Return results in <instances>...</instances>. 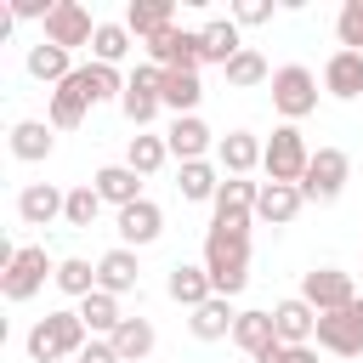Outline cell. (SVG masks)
Wrapping results in <instances>:
<instances>
[{
    "label": "cell",
    "mask_w": 363,
    "mask_h": 363,
    "mask_svg": "<svg viewBox=\"0 0 363 363\" xmlns=\"http://www.w3.org/2000/svg\"><path fill=\"white\" fill-rule=\"evenodd\" d=\"M335 34H340V51H363V0H346L340 6Z\"/></svg>",
    "instance_id": "obj_40"
},
{
    "label": "cell",
    "mask_w": 363,
    "mask_h": 363,
    "mask_svg": "<svg viewBox=\"0 0 363 363\" xmlns=\"http://www.w3.org/2000/svg\"><path fill=\"white\" fill-rule=\"evenodd\" d=\"M272 323H278V340H284V346H312V335H318V306H306L301 295H289V301L272 306Z\"/></svg>",
    "instance_id": "obj_15"
},
{
    "label": "cell",
    "mask_w": 363,
    "mask_h": 363,
    "mask_svg": "<svg viewBox=\"0 0 363 363\" xmlns=\"http://www.w3.org/2000/svg\"><path fill=\"white\" fill-rule=\"evenodd\" d=\"M62 295H74V301H85L91 289H96V267L85 261V255H68V261H57V278H51Z\"/></svg>",
    "instance_id": "obj_36"
},
{
    "label": "cell",
    "mask_w": 363,
    "mask_h": 363,
    "mask_svg": "<svg viewBox=\"0 0 363 363\" xmlns=\"http://www.w3.org/2000/svg\"><path fill=\"white\" fill-rule=\"evenodd\" d=\"M62 204H68V193H57L51 182H28V187L17 193V216H23L28 227H51V221L62 216Z\"/></svg>",
    "instance_id": "obj_19"
},
{
    "label": "cell",
    "mask_w": 363,
    "mask_h": 363,
    "mask_svg": "<svg viewBox=\"0 0 363 363\" xmlns=\"http://www.w3.org/2000/svg\"><path fill=\"white\" fill-rule=\"evenodd\" d=\"M40 28H45L40 40L62 45V51H74V45H91V40H96V23H91V11H85L79 0H57V6L45 11V23H40Z\"/></svg>",
    "instance_id": "obj_9"
},
{
    "label": "cell",
    "mask_w": 363,
    "mask_h": 363,
    "mask_svg": "<svg viewBox=\"0 0 363 363\" xmlns=\"http://www.w3.org/2000/svg\"><path fill=\"white\" fill-rule=\"evenodd\" d=\"M79 363H119V352H113V340H102V335H91V346L79 352Z\"/></svg>",
    "instance_id": "obj_42"
},
{
    "label": "cell",
    "mask_w": 363,
    "mask_h": 363,
    "mask_svg": "<svg viewBox=\"0 0 363 363\" xmlns=\"http://www.w3.org/2000/svg\"><path fill=\"white\" fill-rule=\"evenodd\" d=\"M301 301L318 306V312H340V306H352V301H357L352 272H340V267H312V272L301 278Z\"/></svg>",
    "instance_id": "obj_10"
},
{
    "label": "cell",
    "mask_w": 363,
    "mask_h": 363,
    "mask_svg": "<svg viewBox=\"0 0 363 363\" xmlns=\"http://www.w3.org/2000/svg\"><path fill=\"white\" fill-rule=\"evenodd\" d=\"M164 159H170L164 136H147V130H136V136H130V147H125V164H130L136 176H153V170H164Z\"/></svg>",
    "instance_id": "obj_35"
},
{
    "label": "cell",
    "mask_w": 363,
    "mask_h": 363,
    "mask_svg": "<svg viewBox=\"0 0 363 363\" xmlns=\"http://www.w3.org/2000/svg\"><path fill=\"white\" fill-rule=\"evenodd\" d=\"M204 272L216 284V295H238L250 284V227H216L204 233Z\"/></svg>",
    "instance_id": "obj_1"
},
{
    "label": "cell",
    "mask_w": 363,
    "mask_h": 363,
    "mask_svg": "<svg viewBox=\"0 0 363 363\" xmlns=\"http://www.w3.org/2000/svg\"><path fill=\"white\" fill-rule=\"evenodd\" d=\"M96 216H102V193H96L91 182H79V187H68V204H62V221L85 233V227H91Z\"/></svg>",
    "instance_id": "obj_38"
},
{
    "label": "cell",
    "mask_w": 363,
    "mask_h": 363,
    "mask_svg": "<svg viewBox=\"0 0 363 363\" xmlns=\"http://www.w3.org/2000/svg\"><path fill=\"white\" fill-rule=\"evenodd\" d=\"M91 187H96L102 204H113V210H125V204L142 199V176H136L130 164H102V170L91 176Z\"/></svg>",
    "instance_id": "obj_22"
},
{
    "label": "cell",
    "mask_w": 363,
    "mask_h": 363,
    "mask_svg": "<svg viewBox=\"0 0 363 363\" xmlns=\"http://www.w3.org/2000/svg\"><path fill=\"white\" fill-rule=\"evenodd\" d=\"M346 176H352V159H346L340 147H318L312 164H306V176H301L306 204H335V199L346 193Z\"/></svg>",
    "instance_id": "obj_6"
},
{
    "label": "cell",
    "mask_w": 363,
    "mask_h": 363,
    "mask_svg": "<svg viewBox=\"0 0 363 363\" xmlns=\"http://www.w3.org/2000/svg\"><path fill=\"white\" fill-rule=\"evenodd\" d=\"M159 233H164V210H159L153 199H136V204L119 210V238H125V250H142V244H153Z\"/></svg>",
    "instance_id": "obj_14"
},
{
    "label": "cell",
    "mask_w": 363,
    "mask_h": 363,
    "mask_svg": "<svg viewBox=\"0 0 363 363\" xmlns=\"http://www.w3.org/2000/svg\"><path fill=\"white\" fill-rule=\"evenodd\" d=\"M68 91H79V96L96 108V102L125 96V79H119V68H108V62H79V68L68 74Z\"/></svg>",
    "instance_id": "obj_12"
},
{
    "label": "cell",
    "mask_w": 363,
    "mask_h": 363,
    "mask_svg": "<svg viewBox=\"0 0 363 363\" xmlns=\"http://www.w3.org/2000/svg\"><path fill=\"white\" fill-rule=\"evenodd\" d=\"M221 74H227V85H261V79H272V74H267V57H261L255 45H244Z\"/></svg>",
    "instance_id": "obj_39"
},
{
    "label": "cell",
    "mask_w": 363,
    "mask_h": 363,
    "mask_svg": "<svg viewBox=\"0 0 363 363\" xmlns=\"http://www.w3.org/2000/svg\"><path fill=\"white\" fill-rule=\"evenodd\" d=\"M255 199H261V182L227 176L221 193H216V221H250V216H255Z\"/></svg>",
    "instance_id": "obj_24"
},
{
    "label": "cell",
    "mask_w": 363,
    "mask_h": 363,
    "mask_svg": "<svg viewBox=\"0 0 363 363\" xmlns=\"http://www.w3.org/2000/svg\"><path fill=\"white\" fill-rule=\"evenodd\" d=\"M159 96H164V108L182 119V113H193V108H199L204 79H199V74H187V68H159Z\"/></svg>",
    "instance_id": "obj_21"
},
{
    "label": "cell",
    "mask_w": 363,
    "mask_h": 363,
    "mask_svg": "<svg viewBox=\"0 0 363 363\" xmlns=\"http://www.w3.org/2000/svg\"><path fill=\"white\" fill-rule=\"evenodd\" d=\"M45 278H57V261H51L40 244H23L17 261L0 272V295H6V301H34V295L45 289Z\"/></svg>",
    "instance_id": "obj_5"
},
{
    "label": "cell",
    "mask_w": 363,
    "mask_h": 363,
    "mask_svg": "<svg viewBox=\"0 0 363 363\" xmlns=\"http://www.w3.org/2000/svg\"><path fill=\"white\" fill-rule=\"evenodd\" d=\"M45 11H51L45 0H11V17H17V23H28V17H40V23H45Z\"/></svg>",
    "instance_id": "obj_43"
},
{
    "label": "cell",
    "mask_w": 363,
    "mask_h": 363,
    "mask_svg": "<svg viewBox=\"0 0 363 363\" xmlns=\"http://www.w3.org/2000/svg\"><path fill=\"white\" fill-rule=\"evenodd\" d=\"M108 340H113L119 363H142V357H147V352L159 346V335H153V323H147V318H125V323H119V329H113Z\"/></svg>",
    "instance_id": "obj_30"
},
{
    "label": "cell",
    "mask_w": 363,
    "mask_h": 363,
    "mask_svg": "<svg viewBox=\"0 0 363 363\" xmlns=\"http://www.w3.org/2000/svg\"><path fill=\"white\" fill-rule=\"evenodd\" d=\"M233 340H238V352H250V363H255L267 346H278V323H272V312H238Z\"/></svg>",
    "instance_id": "obj_28"
},
{
    "label": "cell",
    "mask_w": 363,
    "mask_h": 363,
    "mask_svg": "<svg viewBox=\"0 0 363 363\" xmlns=\"http://www.w3.org/2000/svg\"><path fill=\"white\" fill-rule=\"evenodd\" d=\"M119 108H125V119L142 130L159 108H164V96H159V68L147 62V68H136L130 79H125V96H119Z\"/></svg>",
    "instance_id": "obj_11"
},
{
    "label": "cell",
    "mask_w": 363,
    "mask_h": 363,
    "mask_svg": "<svg viewBox=\"0 0 363 363\" xmlns=\"http://www.w3.org/2000/svg\"><path fill=\"white\" fill-rule=\"evenodd\" d=\"M176 187H182V199H193V204H216V193H221V170H216L210 159H193V164H182Z\"/></svg>",
    "instance_id": "obj_32"
},
{
    "label": "cell",
    "mask_w": 363,
    "mask_h": 363,
    "mask_svg": "<svg viewBox=\"0 0 363 363\" xmlns=\"http://www.w3.org/2000/svg\"><path fill=\"white\" fill-rule=\"evenodd\" d=\"M85 108H91V102H85L79 91L57 85V91H51V108H45V125H51V130H74V125L85 119Z\"/></svg>",
    "instance_id": "obj_37"
},
{
    "label": "cell",
    "mask_w": 363,
    "mask_h": 363,
    "mask_svg": "<svg viewBox=\"0 0 363 363\" xmlns=\"http://www.w3.org/2000/svg\"><path fill=\"white\" fill-rule=\"evenodd\" d=\"M233 323H238V312H233V301H227V295H210V301L187 318V329H193L199 340H227V335H233Z\"/></svg>",
    "instance_id": "obj_27"
},
{
    "label": "cell",
    "mask_w": 363,
    "mask_h": 363,
    "mask_svg": "<svg viewBox=\"0 0 363 363\" xmlns=\"http://www.w3.org/2000/svg\"><path fill=\"white\" fill-rule=\"evenodd\" d=\"M306 193L289 187V182H261V199H255V221H272V227H289L301 216Z\"/></svg>",
    "instance_id": "obj_17"
},
{
    "label": "cell",
    "mask_w": 363,
    "mask_h": 363,
    "mask_svg": "<svg viewBox=\"0 0 363 363\" xmlns=\"http://www.w3.org/2000/svg\"><path fill=\"white\" fill-rule=\"evenodd\" d=\"M11 153H17L23 164L51 159V125H45V119H17V125H11Z\"/></svg>",
    "instance_id": "obj_31"
},
{
    "label": "cell",
    "mask_w": 363,
    "mask_h": 363,
    "mask_svg": "<svg viewBox=\"0 0 363 363\" xmlns=\"http://www.w3.org/2000/svg\"><path fill=\"white\" fill-rule=\"evenodd\" d=\"M238 28H255V23H272V0H238L233 11H227Z\"/></svg>",
    "instance_id": "obj_41"
},
{
    "label": "cell",
    "mask_w": 363,
    "mask_h": 363,
    "mask_svg": "<svg viewBox=\"0 0 363 363\" xmlns=\"http://www.w3.org/2000/svg\"><path fill=\"white\" fill-rule=\"evenodd\" d=\"M79 318H85V329H91V335H102V340H108V335L125 323V312H119V295H108V289H91V295L79 301Z\"/></svg>",
    "instance_id": "obj_33"
},
{
    "label": "cell",
    "mask_w": 363,
    "mask_h": 363,
    "mask_svg": "<svg viewBox=\"0 0 363 363\" xmlns=\"http://www.w3.org/2000/svg\"><path fill=\"white\" fill-rule=\"evenodd\" d=\"M199 40H204V62H216V68H227V62L244 51V40H238V23H233V17H210V23L199 28Z\"/></svg>",
    "instance_id": "obj_26"
},
{
    "label": "cell",
    "mask_w": 363,
    "mask_h": 363,
    "mask_svg": "<svg viewBox=\"0 0 363 363\" xmlns=\"http://www.w3.org/2000/svg\"><path fill=\"white\" fill-rule=\"evenodd\" d=\"M261 153H267V142H261L255 130H227V136L216 142V159H221L227 176H250V170L261 164Z\"/></svg>",
    "instance_id": "obj_16"
},
{
    "label": "cell",
    "mask_w": 363,
    "mask_h": 363,
    "mask_svg": "<svg viewBox=\"0 0 363 363\" xmlns=\"http://www.w3.org/2000/svg\"><path fill=\"white\" fill-rule=\"evenodd\" d=\"M272 108L284 113V125H301L312 108H318V74L312 68H301V62H284V68H272Z\"/></svg>",
    "instance_id": "obj_3"
},
{
    "label": "cell",
    "mask_w": 363,
    "mask_h": 363,
    "mask_svg": "<svg viewBox=\"0 0 363 363\" xmlns=\"http://www.w3.org/2000/svg\"><path fill=\"white\" fill-rule=\"evenodd\" d=\"M130 28L125 23H96V40H91V62H108V68H119L125 62V51H130Z\"/></svg>",
    "instance_id": "obj_34"
},
{
    "label": "cell",
    "mask_w": 363,
    "mask_h": 363,
    "mask_svg": "<svg viewBox=\"0 0 363 363\" xmlns=\"http://www.w3.org/2000/svg\"><path fill=\"white\" fill-rule=\"evenodd\" d=\"M91 346V329L79 312H45L34 329H28V357L34 363H62V357H79Z\"/></svg>",
    "instance_id": "obj_2"
},
{
    "label": "cell",
    "mask_w": 363,
    "mask_h": 363,
    "mask_svg": "<svg viewBox=\"0 0 363 363\" xmlns=\"http://www.w3.org/2000/svg\"><path fill=\"white\" fill-rule=\"evenodd\" d=\"M210 125L199 119V113H182V119H170V130H164V147H170V159H182V164H193V159H204L210 153Z\"/></svg>",
    "instance_id": "obj_13"
},
{
    "label": "cell",
    "mask_w": 363,
    "mask_h": 363,
    "mask_svg": "<svg viewBox=\"0 0 363 363\" xmlns=\"http://www.w3.org/2000/svg\"><path fill=\"white\" fill-rule=\"evenodd\" d=\"M306 164H312V147H306V136H301L295 125H278V130L267 136V153H261V170H267V182H289V187H301Z\"/></svg>",
    "instance_id": "obj_4"
},
{
    "label": "cell",
    "mask_w": 363,
    "mask_h": 363,
    "mask_svg": "<svg viewBox=\"0 0 363 363\" xmlns=\"http://www.w3.org/2000/svg\"><path fill=\"white\" fill-rule=\"evenodd\" d=\"M278 363H318V352H312V346H284Z\"/></svg>",
    "instance_id": "obj_44"
},
{
    "label": "cell",
    "mask_w": 363,
    "mask_h": 363,
    "mask_svg": "<svg viewBox=\"0 0 363 363\" xmlns=\"http://www.w3.org/2000/svg\"><path fill=\"white\" fill-rule=\"evenodd\" d=\"M176 23V6L170 0H130L125 6V28L136 34V40H153V34H164Z\"/></svg>",
    "instance_id": "obj_25"
},
{
    "label": "cell",
    "mask_w": 363,
    "mask_h": 363,
    "mask_svg": "<svg viewBox=\"0 0 363 363\" xmlns=\"http://www.w3.org/2000/svg\"><path fill=\"white\" fill-rule=\"evenodd\" d=\"M136 278H142V267H136V250H125V244L96 261V289H108V295H130Z\"/></svg>",
    "instance_id": "obj_23"
},
{
    "label": "cell",
    "mask_w": 363,
    "mask_h": 363,
    "mask_svg": "<svg viewBox=\"0 0 363 363\" xmlns=\"http://www.w3.org/2000/svg\"><path fill=\"white\" fill-rule=\"evenodd\" d=\"M147 57H153V68H187V74H199V62H204V40H199V28L170 23L164 34L147 40Z\"/></svg>",
    "instance_id": "obj_8"
},
{
    "label": "cell",
    "mask_w": 363,
    "mask_h": 363,
    "mask_svg": "<svg viewBox=\"0 0 363 363\" xmlns=\"http://www.w3.org/2000/svg\"><path fill=\"white\" fill-rule=\"evenodd\" d=\"M28 74L45 79V85H68V74H74V51L40 40V45H28Z\"/></svg>",
    "instance_id": "obj_29"
},
{
    "label": "cell",
    "mask_w": 363,
    "mask_h": 363,
    "mask_svg": "<svg viewBox=\"0 0 363 363\" xmlns=\"http://www.w3.org/2000/svg\"><path fill=\"white\" fill-rule=\"evenodd\" d=\"M323 91L340 96V102L363 96V51H335V57L323 62Z\"/></svg>",
    "instance_id": "obj_20"
},
{
    "label": "cell",
    "mask_w": 363,
    "mask_h": 363,
    "mask_svg": "<svg viewBox=\"0 0 363 363\" xmlns=\"http://www.w3.org/2000/svg\"><path fill=\"white\" fill-rule=\"evenodd\" d=\"M323 352L335 357H357L363 352V301L340 306V312H318V335H312Z\"/></svg>",
    "instance_id": "obj_7"
},
{
    "label": "cell",
    "mask_w": 363,
    "mask_h": 363,
    "mask_svg": "<svg viewBox=\"0 0 363 363\" xmlns=\"http://www.w3.org/2000/svg\"><path fill=\"white\" fill-rule=\"evenodd\" d=\"M164 289H170V301H176V306H187V312H199V306L216 295V284H210L204 261H199V267L176 261V267H170V278H164Z\"/></svg>",
    "instance_id": "obj_18"
}]
</instances>
